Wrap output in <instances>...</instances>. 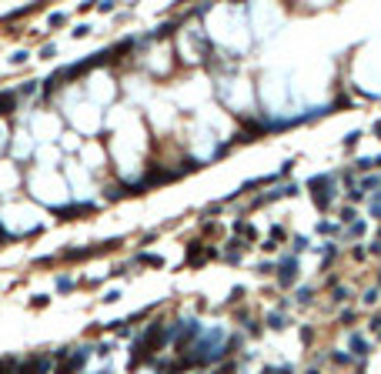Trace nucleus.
I'll use <instances>...</instances> for the list:
<instances>
[{
    "instance_id": "f257e3e1",
    "label": "nucleus",
    "mask_w": 381,
    "mask_h": 374,
    "mask_svg": "<svg viewBox=\"0 0 381 374\" xmlns=\"http://www.w3.org/2000/svg\"><path fill=\"white\" fill-rule=\"evenodd\" d=\"M44 371H47V358H30L17 374H44Z\"/></svg>"
},
{
    "instance_id": "f03ea898",
    "label": "nucleus",
    "mask_w": 381,
    "mask_h": 374,
    "mask_svg": "<svg viewBox=\"0 0 381 374\" xmlns=\"http://www.w3.org/2000/svg\"><path fill=\"white\" fill-rule=\"evenodd\" d=\"M80 364H84V351H77V354H74V361H71V364H60V367H57V374H74Z\"/></svg>"
},
{
    "instance_id": "7ed1b4c3",
    "label": "nucleus",
    "mask_w": 381,
    "mask_h": 374,
    "mask_svg": "<svg viewBox=\"0 0 381 374\" xmlns=\"http://www.w3.org/2000/svg\"><path fill=\"white\" fill-rule=\"evenodd\" d=\"M7 107H14V94H0V114H7Z\"/></svg>"
},
{
    "instance_id": "20e7f679",
    "label": "nucleus",
    "mask_w": 381,
    "mask_h": 374,
    "mask_svg": "<svg viewBox=\"0 0 381 374\" xmlns=\"http://www.w3.org/2000/svg\"><path fill=\"white\" fill-rule=\"evenodd\" d=\"M268 321H271V327H284V318H278V314H271Z\"/></svg>"
},
{
    "instance_id": "39448f33",
    "label": "nucleus",
    "mask_w": 381,
    "mask_h": 374,
    "mask_svg": "<svg viewBox=\"0 0 381 374\" xmlns=\"http://www.w3.org/2000/svg\"><path fill=\"white\" fill-rule=\"evenodd\" d=\"M281 374H291V371H288V367H284V371H281Z\"/></svg>"
}]
</instances>
